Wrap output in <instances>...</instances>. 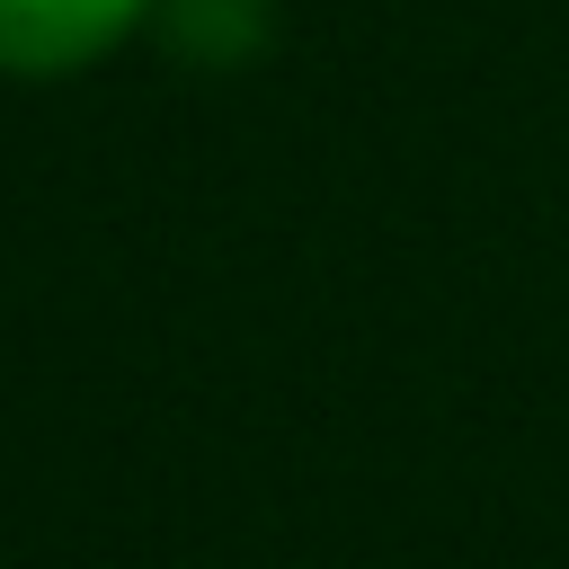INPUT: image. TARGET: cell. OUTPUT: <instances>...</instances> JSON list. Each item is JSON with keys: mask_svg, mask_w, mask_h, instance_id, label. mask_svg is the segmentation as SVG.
<instances>
[{"mask_svg": "<svg viewBox=\"0 0 569 569\" xmlns=\"http://www.w3.org/2000/svg\"><path fill=\"white\" fill-rule=\"evenodd\" d=\"M133 27H151V0H0V80H71Z\"/></svg>", "mask_w": 569, "mask_h": 569, "instance_id": "cell-1", "label": "cell"}, {"mask_svg": "<svg viewBox=\"0 0 569 569\" xmlns=\"http://www.w3.org/2000/svg\"><path fill=\"white\" fill-rule=\"evenodd\" d=\"M151 27L196 71H240L276 36V0H151Z\"/></svg>", "mask_w": 569, "mask_h": 569, "instance_id": "cell-2", "label": "cell"}]
</instances>
